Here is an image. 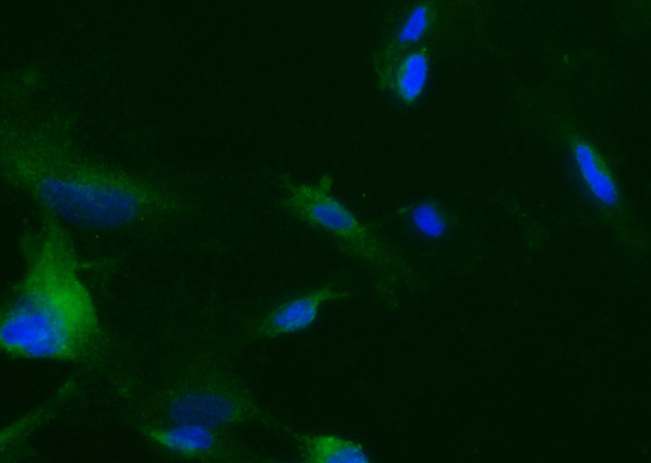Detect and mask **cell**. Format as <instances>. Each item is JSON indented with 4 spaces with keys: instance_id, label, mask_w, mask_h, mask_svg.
Returning a JSON list of instances; mask_svg holds the SVG:
<instances>
[{
    "instance_id": "obj_4",
    "label": "cell",
    "mask_w": 651,
    "mask_h": 463,
    "mask_svg": "<svg viewBox=\"0 0 651 463\" xmlns=\"http://www.w3.org/2000/svg\"><path fill=\"white\" fill-rule=\"evenodd\" d=\"M173 413L178 422L199 423L214 429L275 422L246 388L229 378H212L179 397Z\"/></svg>"
},
{
    "instance_id": "obj_8",
    "label": "cell",
    "mask_w": 651,
    "mask_h": 463,
    "mask_svg": "<svg viewBox=\"0 0 651 463\" xmlns=\"http://www.w3.org/2000/svg\"><path fill=\"white\" fill-rule=\"evenodd\" d=\"M391 64L392 67L383 70L382 79L385 86L401 103L407 105L414 103L421 97L429 77L427 50L419 48L407 51Z\"/></svg>"
},
{
    "instance_id": "obj_9",
    "label": "cell",
    "mask_w": 651,
    "mask_h": 463,
    "mask_svg": "<svg viewBox=\"0 0 651 463\" xmlns=\"http://www.w3.org/2000/svg\"><path fill=\"white\" fill-rule=\"evenodd\" d=\"M299 458L306 463H368L371 456L358 440L329 433L299 436Z\"/></svg>"
},
{
    "instance_id": "obj_7",
    "label": "cell",
    "mask_w": 651,
    "mask_h": 463,
    "mask_svg": "<svg viewBox=\"0 0 651 463\" xmlns=\"http://www.w3.org/2000/svg\"><path fill=\"white\" fill-rule=\"evenodd\" d=\"M148 437L159 448L183 459L207 460L221 458L224 448L217 432L192 422L145 430Z\"/></svg>"
},
{
    "instance_id": "obj_10",
    "label": "cell",
    "mask_w": 651,
    "mask_h": 463,
    "mask_svg": "<svg viewBox=\"0 0 651 463\" xmlns=\"http://www.w3.org/2000/svg\"><path fill=\"white\" fill-rule=\"evenodd\" d=\"M437 10V5L433 2H422L410 11L386 49L383 59L385 66L393 63L403 51L407 52L411 46L429 34L435 25Z\"/></svg>"
},
{
    "instance_id": "obj_11",
    "label": "cell",
    "mask_w": 651,
    "mask_h": 463,
    "mask_svg": "<svg viewBox=\"0 0 651 463\" xmlns=\"http://www.w3.org/2000/svg\"><path fill=\"white\" fill-rule=\"evenodd\" d=\"M406 217L420 233L429 237L441 236L448 227L445 210L431 202H420L407 207Z\"/></svg>"
},
{
    "instance_id": "obj_2",
    "label": "cell",
    "mask_w": 651,
    "mask_h": 463,
    "mask_svg": "<svg viewBox=\"0 0 651 463\" xmlns=\"http://www.w3.org/2000/svg\"><path fill=\"white\" fill-rule=\"evenodd\" d=\"M1 172L40 210L89 228L126 229L177 203L168 191L93 162L64 136L36 125L5 129Z\"/></svg>"
},
{
    "instance_id": "obj_3",
    "label": "cell",
    "mask_w": 651,
    "mask_h": 463,
    "mask_svg": "<svg viewBox=\"0 0 651 463\" xmlns=\"http://www.w3.org/2000/svg\"><path fill=\"white\" fill-rule=\"evenodd\" d=\"M283 205L294 219L330 239L343 256L361 268L381 295L396 292L407 275L398 253L326 187L291 184Z\"/></svg>"
},
{
    "instance_id": "obj_6",
    "label": "cell",
    "mask_w": 651,
    "mask_h": 463,
    "mask_svg": "<svg viewBox=\"0 0 651 463\" xmlns=\"http://www.w3.org/2000/svg\"><path fill=\"white\" fill-rule=\"evenodd\" d=\"M563 139L578 178L595 203L610 211L623 208L618 182L602 154L583 133L564 128Z\"/></svg>"
},
{
    "instance_id": "obj_1",
    "label": "cell",
    "mask_w": 651,
    "mask_h": 463,
    "mask_svg": "<svg viewBox=\"0 0 651 463\" xmlns=\"http://www.w3.org/2000/svg\"><path fill=\"white\" fill-rule=\"evenodd\" d=\"M21 252L22 276L1 310L2 351L18 359L87 361L98 352L103 329L62 220L40 210V223L22 237Z\"/></svg>"
},
{
    "instance_id": "obj_5",
    "label": "cell",
    "mask_w": 651,
    "mask_h": 463,
    "mask_svg": "<svg viewBox=\"0 0 651 463\" xmlns=\"http://www.w3.org/2000/svg\"><path fill=\"white\" fill-rule=\"evenodd\" d=\"M347 295L348 292L331 284L311 288L269 309L252 325L250 336L256 340H271L305 331L318 319L324 305Z\"/></svg>"
}]
</instances>
